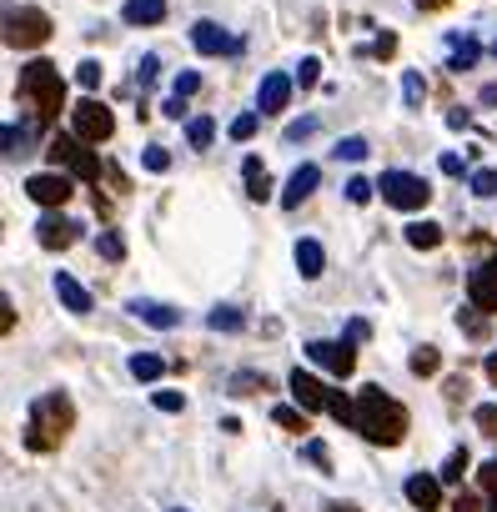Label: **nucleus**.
Wrapping results in <instances>:
<instances>
[{
    "mask_svg": "<svg viewBox=\"0 0 497 512\" xmlns=\"http://www.w3.org/2000/svg\"><path fill=\"white\" fill-rule=\"evenodd\" d=\"M121 21L126 26H161L166 21V0H126Z\"/></svg>",
    "mask_w": 497,
    "mask_h": 512,
    "instance_id": "6ab92c4d",
    "label": "nucleus"
},
{
    "mask_svg": "<svg viewBox=\"0 0 497 512\" xmlns=\"http://www.w3.org/2000/svg\"><path fill=\"white\" fill-rule=\"evenodd\" d=\"M452 46H457V51H452V66H447V71H472L477 56H482V46H477L472 36H452Z\"/></svg>",
    "mask_w": 497,
    "mask_h": 512,
    "instance_id": "5701e85b",
    "label": "nucleus"
},
{
    "mask_svg": "<svg viewBox=\"0 0 497 512\" xmlns=\"http://www.w3.org/2000/svg\"><path fill=\"white\" fill-rule=\"evenodd\" d=\"M277 512H282V507H277Z\"/></svg>",
    "mask_w": 497,
    "mask_h": 512,
    "instance_id": "680f3d73",
    "label": "nucleus"
},
{
    "mask_svg": "<svg viewBox=\"0 0 497 512\" xmlns=\"http://www.w3.org/2000/svg\"><path fill=\"white\" fill-rule=\"evenodd\" d=\"M452 512H482V502H477L472 492H457V502H452Z\"/></svg>",
    "mask_w": 497,
    "mask_h": 512,
    "instance_id": "8fccbe9b",
    "label": "nucleus"
},
{
    "mask_svg": "<svg viewBox=\"0 0 497 512\" xmlns=\"http://www.w3.org/2000/svg\"><path fill=\"white\" fill-rule=\"evenodd\" d=\"M442 171H447V176H462V156H457V151H442Z\"/></svg>",
    "mask_w": 497,
    "mask_h": 512,
    "instance_id": "864d4df0",
    "label": "nucleus"
},
{
    "mask_svg": "<svg viewBox=\"0 0 497 512\" xmlns=\"http://www.w3.org/2000/svg\"><path fill=\"white\" fill-rule=\"evenodd\" d=\"M161 372H166V362H161L156 352H136V357H131V377H136V382H161Z\"/></svg>",
    "mask_w": 497,
    "mask_h": 512,
    "instance_id": "b1692460",
    "label": "nucleus"
},
{
    "mask_svg": "<svg viewBox=\"0 0 497 512\" xmlns=\"http://www.w3.org/2000/svg\"><path fill=\"white\" fill-rule=\"evenodd\" d=\"M317 76H322V61H317V56H307V61L297 66V86H317Z\"/></svg>",
    "mask_w": 497,
    "mask_h": 512,
    "instance_id": "37998d69",
    "label": "nucleus"
},
{
    "mask_svg": "<svg viewBox=\"0 0 497 512\" xmlns=\"http://www.w3.org/2000/svg\"><path fill=\"white\" fill-rule=\"evenodd\" d=\"M257 126H262V111H246V116H236V121L226 126V136H231V141H252Z\"/></svg>",
    "mask_w": 497,
    "mask_h": 512,
    "instance_id": "c756f323",
    "label": "nucleus"
},
{
    "mask_svg": "<svg viewBox=\"0 0 497 512\" xmlns=\"http://www.w3.org/2000/svg\"><path fill=\"white\" fill-rule=\"evenodd\" d=\"M322 267H327V251H322V241H297V272L307 277V282H317L322 277Z\"/></svg>",
    "mask_w": 497,
    "mask_h": 512,
    "instance_id": "aec40b11",
    "label": "nucleus"
},
{
    "mask_svg": "<svg viewBox=\"0 0 497 512\" xmlns=\"http://www.w3.org/2000/svg\"><path fill=\"white\" fill-rule=\"evenodd\" d=\"M191 46L201 51V56H226V51H241V41H231L216 21H196L191 26Z\"/></svg>",
    "mask_w": 497,
    "mask_h": 512,
    "instance_id": "4468645a",
    "label": "nucleus"
},
{
    "mask_svg": "<svg viewBox=\"0 0 497 512\" xmlns=\"http://www.w3.org/2000/svg\"><path fill=\"white\" fill-rule=\"evenodd\" d=\"M56 297H61V307H66V312H76V317H86V312H91V292H86L71 272H56Z\"/></svg>",
    "mask_w": 497,
    "mask_h": 512,
    "instance_id": "a211bd4d",
    "label": "nucleus"
},
{
    "mask_svg": "<svg viewBox=\"0 0 497 512\" xmlns=\"http://www.w3.org/2000/svg\"><path fill=\"white\" fill-rule=\"evenodd\" d=\"M347 201H352V206H367V201H372V181L352 176V181H347Z\"/></svg>",
    "mask_w": 497,
    "mask_h": 512,
    "instance_id": "a19ab883",
    "label": "nucleus"
},
{
    "mask_svg": "<svg viewBox=\"0 0 497 512\" xmlns=\"http://www.w3.org/2000/svg\"><path fill=\"white\" fill-rule=\"evenodd\" d=\"M186 141H191V151H206V146L216 141V121H211V116H191V126H186Z\"/></svg>",
    "mask_w": 497,
    "mask_h": 512,
    "instance_id": "393cba45",
    "label": "nucleus"
},
{
    "mask_svg": "<svg viewBox=\"0 0 497 512\" xmlns=\"http://www.w3.org/2000/svg\"><path fill=\"white\" fill-rule=\"evenodd\" d=\"M161 111H166V116H171V121H181V116H186V96H171V101H166V106H161Z\"/></svg>",
    "mask_w": 497,
    "mask_h": 512,
    "instance_id": "603ef678",
    "label": "nucleus"
},
{
    "mask_svg": "<svg viewBox=\"0 0 497 512\" xmlns=\"http://www.w3.org/2000/svg\"><path fill=\"white\" fill-rule=\"evenodd\" d=\"M337 156H342V161H362V156H367V141H362V136H347V141H337Z\"/></svg>",
    "mask_w": 497,
    "mask_h": 512,
    "instance_id": "ea45409f",
    "label": "nucleus"
},
{
    "mask_svg": "<svg viewBox=\"0 0 497 512\" xmlns=\"http://www.w3.org/2000/svg\"><path fill=\"white\" fill-rule=\"evenodd\" d=\"M26 196L31 201H41V206H66L71 196H76V176L71 171H36V176H26Z\"/></svg>",
    "mask_w": 497,
    "mask_h": 512,
    "instance_id": "6e6552de",
    "label": "nucleus"
},
{
    "mask_svg": "<svg viewBox=\"0 0 497 512\" xmlns=\"http://www.w3.org/2000/svg\"><path fill=\"white\" fill-rule=\"evenodd\" d=\"M487 382L497 387V352H487Z\"/></svg>",
    "mask_w": 497,
    "mask_h": 512,
    "instance_id": "6e6d98bb",
    "label": "nucleus"
},
{
    "mask_svg": "<svg viewBox=\"0 0 497 512\" xmlns=\"http://www.w3.org/2000/svg\"><path fill=\"white\" fill-rule=\"evenodd\" d=\"M307 357L322 367V372H332V377H352L357 372V342L347 337V342H307Z\"/></svg>",
    "mask_w": 497,
    "mask_h": 512,
    "instance_id": "1a4fd4ad",
    "label": "nucleus"
},
{
    "mask_svg": "<svg viewBox=\"0 0 497 512\" xmlns=\"http://www.w3.org/2000/svg\"><path fill=\"white\" fill-rule=\"evenodd\" d=\"M241 176H246V196H252V201H267V196H272V176H267L262 156H246Z\"/></svg>",
    "mask_w": 497,
    "mask_h": 512,
    "instance_id": "412c9836",
    "label": "nucleus"
},
{
    "mask_svg": "<svg viewBox=\"0 0 497 512\" xmlns=\"http://www.w3.org/2000/svg\"><path fill=\"white\" fill-rule=\"evenodd\" d=\"M442 6H452V0H417V11H422V16H432V11H442Z\"/></svg>",
    "mask_w": 497,
    "mask_h": 512,
    "instance_id": "5fc2aeb1",
    "label": "nucleus"
},
{
    "mask_svg": "<svg viewBox=\"0 0 497 512\" xmlns=\"http://www.w3.org/2000/svg\"><path fill=\"white\" fill-rule=\"evenodd\" d=\"M317 181H322V171L317 166H297L292 171V181H287V191H282V206L292 211V206H302L312 191H317Z\"/></svg>",
    "mask_w": 497,
    "mask_h": 512,
    "instance_id": "f3484780",
    "label": "nucleus"
},
{
    "mask_svg": "<svg viewBox=\"0 0 497 512\" xmlns=\"http://www.w3.org/2000/svg\"><path fill=\"white\" fill-rule=\"evenodd\" d=\"M141 166H146V171H166V166H171V151H166V146H146V151H141Z\"/></svg>",
    "mask_w": 497,
    "mask_h": 512,
    "instance_id": "4c0bfd02",
    "label": "nucleus"
},
{
    "mask_svg": "<svg viewBox=\"0 0 497 512\" xmlns=\"http://www.w3.org/2000/svg\"><path fill=\"white\" fill-rule=\"evenodd\" d=\"M151 402H156L161 412H181V407H186V392H151Z\"/></svg>",
    "mask_w": 497,
    "mask_h": 512,
    "instance_id": "49530a36",
    "label": "nucleus"
},
{
    "mask_svg": "<svg viewBox=\"0 0 497 512\" xmlns=\"http://www.w3.org/2000/svg\"><path fill=\"white\" fill-rule=\"evenodd\" d=\"M487 512H497V492H492V502H487Z\"/></svg>",
    "mask_w": 497,
    "mask_h": 512,
    "instance_id": "13d9d810",
    "label": "nucleus"
},
{
    "mask_svg": "<svg viewBox=\"0 0 497 512\" xmlns=\"http://www.w3.org/2000/svg\"><path fill=\"white\" fill-rule=\"evenodd\" d=\"M407 367H412V377H437L442 372V352L437 347H417Z\"/></svg>",
    "mask_w": 497,
    "mask_h": 512,
    "instance_id": "a878e982",
    "label": "nucleus"
},
{
    "mask_svg": "<svg viewBox=\"0 0 497 512\" xmlns=\"http://www.w3.org/2000/svg\"><path fill=\"white\" fill-rule=\"evenodd\" d=\"M407 246L437 251V246H442V226H437V221H412V226H407Z\"/></svg>",
    "mask_w": 497,
    "mask_h": 512,
    "instance_id": "4be33fe9",
    "label": "nucleus"
},
{
    "mask_svg": "<svg viewBox=\"0 0 497 512\" xmlns=\"http://www.w3.org/2000/svg\"><path fill=\"white\" fill-rule=\"evenodd\" d=\"M16 96L36 111L41 126H56L61 111H66V76H61L51 61H31V66H21V86H16Z\"/></svg>",
    "mask_w": 497,
    "mask_h": 512,
    "instance_id": "7ed1b4c3",
    "label": "nucleus"
},
{
    "mask_svg": "<svg viewBox=\"0 0 497 512\" xmlns=\"http://www.w3.org/2000/svg\"><path fill=\"white\" fill-rule=\"evenodd\" d=\"M287 101H292V76H282V71L262 76V91H257V111H262V116H277V111H287Z\"/></svg>",
    "mask_w": 497,
    "mask_h": 512,
    "instance_id": "2eb2a0df",
    "label": "nucleus"
},
{
    "mask_svg": "<svg viewBox=\"0 0 497 512\" xmlns=\"http://www.w3.org/2000/svg\"><path fill=\"white\" fill-rule=\"evenodd\" d=\"M352 432H362V437L377 442V447H397V442L407 437V407H402L397 397H387L382 387H362V392H357Z\"/></svg>",
    "mask_w": 497,
    "mask_h": 512,
    "instance_id": "f257e3e1",
    "label": "nucleus"
},
{
    "mask_svg": "<svg viewBox=\"0 0 497 512\" xmlns=\"http://www.w3.org/2000/svg\"><path fill=\"white\" fill-rule=\"evenodd\" d=\"M402 101H407V111H422V101H427L422 71H407V76H402Z\"/></svg>",
    "mask_w": 497,
    "mask_h": 512,
    "instance_id": "cd10ccee",
    "label": "nucleus"
},
{
    "mask_svg": "<svg viewBox=\"0 0 497 512\" xmlns=\"http://www.w3.org/2000/svg\"><path fill=\"white\" fill-rule=\"evenodd\" d=\"M492 56H497V46H492Z\"/></svg>",
    "mask_w": 497,
    "mask_h": 512,
    "instance_id": "052dcab7",
    "label": "nucleus"
},
{
    "mask_svg": "<svg viewBox=\"0 0 497 512\" xmlns=\"http://www.w3.org/2000/svg\"><path fill=\"white\" fill-rule=\"evenodd\" d=\"M267 387H272L267 372H262V377H257V372H236V377H231V392H236V397H252V392H267Z\"/></svg>",
    "mask_w": 497,
    "mask_h": 512,
    "instance_id": "7c9ffc66",
    "label": "nucleus"
},
{
    "mask_svg": "<svg viewBox=\"0 0 497 512\" xmlns=\"http://www.w3.org/2000/svg\"><path fill=\"white\" fill-rule=\"evenodd\" d=\"M16 327V307H11V297L6 302H0V332H11Z\"/></svg>",
    "mask_w": 497,
    "mask_h": 512,
    "instance_id": "3c124183",
    "label": "nucleus"
},
{
    "mask_svg": "<svg viewBox=\"0 0 497 512\" xmlns=\"http://www.w3.org/2000/svg\"><path fill=\"white\" fill-rule=\"evenodd\" d=\"M46 161L56 166V171H71L76 181H101V161L86 151V141L71 131V136H51L46 141Z\"/></svg>",
    "mask_w": 497,
    "mask_h": 512,
    "instance_id": "20e7f679",
    "label": "nucleus"
},
{
    "mask_svg": "<svg viewBox=\"0 0 497 512\" xmlns=\"http://www.w3.org/2000/svg\"><path fill=\"white\" fill-rule=\"evenodd\" d=\"M196 91H201V76L196 71H181L176 86H171V96H196Z\"/></svg>",
    "mask_w": 497,
    "mask_h": 512,
    "instance_id": "c03bdc74",
    "label": "nucleus"
},
{
    "mask_svg": "<svg viewBox=\"0 0 497 512\" xmlns=\"http://www.w3.org/2000/svg\"><path fill=\"white\" fill-rule=\"evenodd\" d=\"M372 56H377V61L397 56V36H392V31H387V36H377V41H372Z\"/></svg>",
    "mask_w": 497,
    "mask_h": 512,
    "instance_id": "de8ad7c7",
    "label": "nucleus"
},
{
    "mask_svg": "<svg viewBox=\"0 0 497 512\" xmlns=\"http://www.w3.org/2000/svg\"><path fill=\"white\" fill-rule=\"evenodd\" d=\"M76 427V407L66 392H41L31 402V417H26V447L31 452H56Z\"/></svg>",
    "mask_w": 497,
    "mask_h": 512,
    "instance_id": "f03ea898",
    "label": "nucleus"
},
{
    "mask_svg": "<svg viewBox=\"0 0 497 512\" xmlns=\"http://www.w3.org/2000/svg\"><path fill=\"white\" fill-rule=\"evenodd\" d=\"M76 81H81L86 91H96V86L106 81V71H101V61H81V66H76Z\"/></svg>",
    "mask_w": 497,
    "mask_h": 512,
    "instance_id": "c9c22d12",
    "label": "nucleus"
},
{
    "mask_svg": "<svg viewBox=\"0 0 497 512\" xmlns=\"http://www.w3.org/2000/svg\"><path fill=\"white\" fill-rule=\"evenodd\" d=\"M206 327H211V332H241V327H246V317H241L236 307H211Z\"/></svg>",
    "mask_w": 497,
    "mask_h": 512,
    "instance_id": "c85d7f7f",
    "label": "nucleus"
},
{
    "mask_svg": "<svg viewBox=\"0 0 497 512\" xmlns=\"http://www.w3.org/2000/svg\"><path fill=\"white\" fill-rule=\"evenodd\" d=\"M327 512H362V507H352V502H327Z\"/></svg>",
    "mask_w": 497,
    "mask_h": 512,
    "instance_id": "4d7b16f0",
    "label": "nucleus"
},
{
    "mask_svg": "<svg viewBox=\"0 0 497 512\" xmlns=\"http://www.w3.org/2000/svg\"><path fill=\"white\" fill-rule=\"evenodd\" d=\"M467 302L477 312H497V256L467 272Z\"/></svg>",
    "mask_w": 497,
    "mask_h": 512,
    "instance_id": "9b49d317",
    "label": "nucleus"
},
{
    "mask_svg": "<svg viewBox=\"0 0 497 512\" xmlns=\"http://www.w3.org/2000/svg\"><path fill=\"white\" fill-rule=\"evenodd\" d=\"M21 146H26V131L21 126H6V156H21Z\"/></svg>",
    "mask_w": 497,
    "mask_h": 512,
    "instance_id": "09e8293b",
    "label": "nucleus"
},
{
    "mask_svg": "<svg viewBox=\"0 0 497 512\" xmlns=\"http://www.w3.org/2000/svg\"><path fill=\"white\" fill-rule=\"evenodd\" d=\"M51 41V16L41 11V6H11L6 11V46L11 51H36V46H46Z\"/></svg>",
    "mask_w": 497,
    "mask_h": 512,
    "instance_id": "39448f33",
    "label": "nucleus"
},
{
    "mask_svg": "<svg viewBox=\"0 0 497 512\" xmlns=\"http://www.w3.org/2000/svg\"><path fill=\"white\" fill-rule=\"evenodd\" d=\"M312 131H317V116H302V121H292V126H287V141L297 146V141H307Z\"/></svg>",
    "mask_w": 497,
    "mask_h": 512,
    "instance_id": "a18cd8bd",
    "label": "nucleus"
},
{
    "mask_svg": "<svg viewBox=\"0 0 497 512\" xmlns=\"http://www.w3.org/2000/svg\"><path fill=\"white\" fill-rule=\"evenodd\" d=\"M176 512H186V507H176Z\"/></svg>",
    "mask_w": 497,
    "mask_h": 512,
    "instance_id": "bf43d9fd",
    "label": "nucleus"
},
{
    "mask_svg": "<svg viewBox=\"0 0 497 512\" xmlns=\"http://www.w3.org/2000/svg\"><path fill=\"white\" fill-rule=\"evenodd\" d=\"M377 191H382V201L397 206V211H422V206L432 201V186H427L422 176H412V171H382Z\"/></svg>",
    "mask_w": 497,
    "mask_h": 512,
    "instance_id": "423d86ee",
    "label": "nucleus"
},
{
    "mask_svg": "<svg viewBox=\"0 0 497 512\" xmlns=\"http://www.w3.org/2000/svg\"><path fill=\"white\" fill-rule=\"evenodd\" d=\"M156 71H161V61H156V56H141V66H136V86L146 91V86L156 81Z\"/></svg>",
    "mask_w": 497,
    "mask_h": 512,
    "instance_id": "79ce46f5",
    "label": "nucleus"
},
{
    "mask_svg": "<svg viewBox=\"0 0 497 512\" xmlns=\"http://www.w3.org/2000/svg\"><path fill=\"white\" fill-rule=\"evenodd\" d=\"M96 251L106 256V262H126V241H121V231H101V236H96Z\"/></svg>",
    "mask_w": 497,
    "mask_h": 512,
    "instance_id": "473e14b6",
    "label": "nucleus"
},
{
    "mask_svg": "<svg viewBox=\"0 0 497 512\" xmlns=\"http://www.w3.org/2000/svg\"><path fill=\"white\" fill-rule=\"evenodd\" d=\"M467 467H472V457H467V447H457V452L442 462V472H437V477H442V482H462V477H467Z\"/></svg>",
    "mask_w": 497,
    "mask_h": 512,
    "instance_id": "2f4dec72",
    "label": "nucleus"
},
{
    "mask_svg": "<svg viewBox=\"0 0 497 512\" xmlns=\"http://www.w3.org/2000/svg\"><path fill=\"white\" fill-rule=\"evenodd\" d=\"M131 317H141V322H146V327H156V332L181 327V312H176V307H166V302H151V297H136V302H131Z\"/></svg>",
    "mask_w": 497,
    "mask_h": 512,
    "instance_id": "dca6fc26",
    "label": "nucleus"
},
{
    "mask_svg": "<svg viewBox=\"0 0 497 512\" xmlns=\"http://www.w3.org/2000/svg\"><path fill=\"white\" fill-rule=\"evenodd\" d=\"M402 492H407V502L417 512H437L442 507V477H432V472H412Z\"/></svg>",
    "mask_w": 497,
    "mask_h": 512,
    "instance_id": "ddd939ff",
    "label": "nucleus"
},
{
    "mask_svg": "<svg viewBox=\"0 0 497 512\" xmlns=\"http://www.w3.org/2000/svg\"><path fill=\"white\" fill-rule=\"evenodd\" d=\"M287 387H292V402H297V407H307V412H327V407H332V387H327V382H317V377H312V372H302V367L287 377Z\"/></svg>",
    "mask_w": 497,
    "mask_h": 512,
    "instance_id": "f8f14e48",
    "label": "nucleus"
},
{
    "mask_svg": "<svg viewBox=\"0 0 497 512\" xmlns=\"http://www.w3.org/2000/svg\"><path fill=\"white\" fill-rule=\"evenodd\" d=\"M272 422L277 427H287V432H312V422H307V407H272Z\"/></svg>",
    "mask_w": 497,
    "mask_h": 512,
    "instance_id": "bb28decb",
    "label": "nucleus"
},
{
    "mask_svg": "<svg viewBox=\"0 0 497 512\" xmlns=\"http://www.w3.org/2000/svg\"><path fill=\"white\" fill-rule=\"evenodd\" d=\"M302 457H307L312 467H322V472H332V452H327V442H317V437H307V442H302Z\"/></svg>",
    "mask_w": 497,
    "mask_h": 512,
    "instance_id": "72a5a7b5",
    "label": "nucleus"
},
{
    "mask_svg": "<svg viewBox=\"0 0 497 512\" xmlns=\"http://www.w3.org/2000/svg\"><path fill=\"white\" fill-rule=\"evenodd\" d=\"M467 186H472V196H497V171H492V166H482V171H472V176H467Z\"/></svg>",
    "mask_w": 497,
    "mask_h": 512,
    "instance_id": "f704fd0d",
    "label": "nucleus"
},
{
    "mask_svg": "<svg viewBox=\"0 0 497 512\" xmlns=\"http://www.w3.org/2000/svg\"><path fill=\"white\" fill-rule=\"evenodd\" d=\"M71 131H76L86 146H101V141L116 136V116H111L96 96H86L81 106H71Z\"/></svg>",
    "mask_w": 497,
    "mask_h": 512,
    "instance_id": "0eeeda50",
    "label": "nucleus"
},
{
    "mask_svg": "<svg viewBox=\"0 0 497 512\" xmlns=\"http://www.w3.org/2000/svg\"><path fill=\"white\" fill-rule=\"evenodd\" d=\"M482 317H487V312H477V307H467V312L457 317V327H462L467 337H487V322H482Z\"/></svg>",
    "mask_w": 497,
    "mask_h": 512,
    "instance_id": "e433bc0d",
    "label": "nucleus"
},
{
    "mask_svg": "<svg viewBox=\"0 0 497 512\" xmlns=\"http://www.w3.org/2000/svg\"><path fill=\"white\" fill-rule=\"evenodd\" d=\"M472 422H477L487 437H497V402H482V407L472 412Z\"/></svg>",
    "mask_w": 497,
    "mask_h": 512,
    "instance_id": "58836bf2",
    "label": "nucleus"
},
{
    "mask_svg": "<svg viewBox=\"0 0 497 512\" xmlns=\"http://www.w3.org/2000/svg\"><path fill=\"white\" fill-rule=\"evenodd\" d=\"M76 236H81V226H76L71 216H61V206H51V211L36 221V241H41L46 251H66Z\"/></svg>",
    "mask_w": 497,
    "mask_h": 512,
    "instance_id": "9d476101",
    "label": "nucleus"
}]
</instances>
